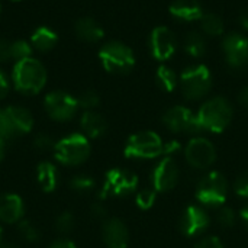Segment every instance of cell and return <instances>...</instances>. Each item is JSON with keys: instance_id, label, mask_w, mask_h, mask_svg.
<instances>
[{"instance_id": "cell-35", "label": "cell", "mask_w": 248, "mask_h": 248, "mask_svg": "<svg viewBox=\"0 0 248 248\" xmlns=\"http://www.w3.org/2000/svg\"><path fill=\"white\" fill-rule=\"evenodd\" d=\"M234 192L243 199H248V171L240 174L234 182Z\"/></svg>"}, {"instance_id": "cell-33", "label": "cell", "mask_w": 248, "mask_h": 248, "mask_svg": "<svg viewBox=\"0 0 248 248\" xmlns=\"http://www.w3.org/2000/svg\"><path fill=\"white\" fill-rule=\"evenodd\" d=\"M157 192L154 189H142L137 193L135 202L140 209H150L155 203Z\"/></svg>"}, {"instance_id": "cell-8", "label": "cell", "mask_w": 248, "mask_h": 248, "mask_svg": "<svg viewBox=\"0 0 248 248\" xmlns=\"http://www.w3.org/2000/svg\"><path fill=\"white\" fill-rule=\"evenodd\" d=\"M228 195V183L222 173L212 171L203 176L196 186V199L205 206H221Z\"/></svg>"}, {"instance_id": "cell-22", "label": "cell", "mask_w": 248, "mask_h": 248, "mask_svg": "<svg viewBox=\"0 0 248 248\" xmlns=\"http://www.w3.org/2000/svg\"><path fill=\"white\" fill-rule=\"evenodd\" d=\"M58 38H57V33L48 28V26H41L38 28L33 33H32V38H31V45L32 48L41 51V52H45V51H49L55 46Z\"/></svg>"}, {"instance_id": "cell-1", "label": "cell", "mask_w": 248, "mask_h": 248, "mask_svg": "<svg viewBox=\"0 0 248 248\" xmlns=\"http://www.w3.org/2000/svg\"><path fill=\"white\" fill-rule=\"evenodd\" d=\"M196 116L201 129L219 134L227 129L232 121V106L224 97H212L201 106Z\"/></svg>"}, {"instance_id": "cell-40", "label": "cell", "mask_w": 248, "mask_h": 248, "mask_svg": "<svg viewBox=\"0 0 248 248\" xmlns=\"http://www.w3.org/2000/svg\"><path fill=\"white\" fill-rule=\"evenodd\" d=\"M9 93V80L6 74L0 70V100L4 99Z\"/></svg>"}, {"instance_id": "cell-32", "label": "cell", "mask_w": 248, "mask_h": 248, "mask_svg": "<svg viewBox=\"0 0 248 248\" xmlns=\"http://www.w3.org/2000/svg\"><path fill=\"white\" fill-rule=\"evenodd\" d=\"M78 106L83 108L84 110H93L94 108L99 106L100 97L94 90H84L78 97H77Z\"/></svg>"}, {"instance_id": "cell-19", "label": "cell", "mask_w": 248, "mask_h": 248, "mask_svg": "<svg viewBox=\"0 0 248 248\" xmlns=\"http://www.w3.org/2000/svg\"><path fill=\"white\" fill-rule=\"evenodd\" d=\"M80 126H81L83 135L92 140L103 137L108 129L106 119L94 110H84L80 119Z\"/></svg>"}, {"instance_id": "cell-30", "label": "cell", "mask_w": 248, "mask_h": 248, "mask_svg": "<svg viewBox=\"0 0 248 248\" xmlns=\"http://www.w3.org/2000/svg\"><path fill=\"white\" fill-rule=\"evenodd\" d=\"M76 227V218L71 212H61L55 219V230L61 235H68Z\"/></svg>"}, {"instance_id": "cell-16", "label": "cell", "mask_w": 248, "mask_h": 248, "mask_svg": "<svg viewBox=\"0 0 248 248\" xmlns=\"http://www.w3.org/2000/svg\"><path fill=\"white\" fill-rule=\"evenodd\" d=\"M102 238L108 248H126L129 244V231L124 221L109 218L103 222Z\"/></svg>"}, {"instance_id": "cell-12", "label": "cell", "mask_w": 248, "mask_h": 248, "mask_svg": "<svg viewBox=\"0 0 248 248\" xmlns=\"http://www.w3.org/2000/svg\"><path fill=\"white\" fill-rule=\"evenodd\" d=\"M185 157L192 167L208 169L217 160V150L209 140L203 137H195L187 142L185 148Z\"/></svg>"}, {"instance_id": "cell-9", "label": "cell", "mask_w": 248, "mask_h": 248, "mask_svg": "<svg viewBox=\"0 0 248 248\" xmlns=\"http://www.w3.org/2000/svg\"><path fill=\"white\" fill-rule=\"evenodd\" d=\"M44 108L51 119L57 122H65L76 116L80 106L77 97L61 90H55L45 96Z\"/></svg>"}, {"instance_id": "cell-10", "label": "cell", "mask_w": 248, "mask_h": 248, "mask_svg": "<svg viewBox=\"0 0 248 248\" xmlns=\"http://www.w3.org/2000/svg\"><path fill=\"white\" fill-rule=\"evenodd\" d=\"M163 124L171 132L196 134L201 131V125L196 113L186 106H173L163 115Z\"/></svg>"}, {"instance_id": "cell-21", "label": "cell", "mask_w": 248, "mask_h": 248, "mask_svg": "<svg viewBox=\"0 0 248 248\" xmlns=\"http://www.w3.org/2000/svg\"><path fill=\"white\" fill-rule=\"evenodd\" d=\"M76 33L80 39L86 41V42H99L105 32H103V28L92 17H83V19H78L76 22Z\"/></svg>"}, {"instance_id": "cell-24", "label": "cell", "mask_w": 248, "mask_h": 248, "mask_svg": "<svg viewBox=\"0 0 248 248\" xmlns=\"http://www.w3.org/2000/svg\"><path fill=\"white\" fill-rule=\"evenodd\" d=\"M155 80H157V84L160 86V89H163L167 93H171L177 87V84H179L177 73L171 67H169V65H160L157 68Z\"/></svg>"}, {"instance_id": "cell-4", "label": "cell", "mask_w": 248, "mask_h": 248, "mask_svg": "<svg viewBox=\"0 0 248 248\" xmlns=\"http://www.w3.org/2000/svg\"><path fill=\"white\" fill-rule=\"evenodd\" d=\"M99 58L103 68L112 74H126L135 65L134 51L119 41L105 44L99 51Z\"/></svg>"}, {"instance_id": "cell-18", "label": "cell", "mask_w": 248, "mask_h": 248, "mask_svg": "<svg viewBox=\"0 0 248 248\" xmlns=\"http://www.w3.org/2000/svg\"><path fill=\"white\" fill-rule=\"evenodd\" d=\"M170 15L182 22H196L203 16V7L198 0H174L169 7Z\"/></svg>"}, {"instance_id": "cell-26", "label": "cell", "mask_w": 248, "mask_h": 248, "mask_svg": "<svg viewBox=\"0 0 248 248\" xmlns=\"http://www.w3.org/2000/svg\"><path fill=\"white\" fill-rule=\"evenodd\" d=\"M201 28L205 32V35L209 36H221L225 31L224 20L217 13H203L201 19Z\"/></svg>"}, {"instance_id": "cell-6", "label": "cell", "mask_w": 248, "mask_h": 248, "mask_svg": "<svg viewBox=\"0 0 248 248\" xmlns=\"http://www.w3.org/2000/svg\"><path fill=\"white\" fill-rule=\"evenodd\" d=\"M138 187V177L126 169H112L106 173L103 186L99 192V199L124 198L135 192Z\"/></svg>"}, {"instance_id": "cell-15", "label": "cell", "mask_w": 248, "mask_h": 248, "mask_svg": "<svg viewBox=\"0 0 248 248\" xmlns=\"http://www.w3.org/2000/svg\"><path fill=\"white\" fill-rule=\"evenodd\" d=\"M211 218L208 212L198 205H192L185 209V212L180 217L179 221V228L182 234L186 237H196L202 234L208 227H209Z\"/></svg>"}, {"instance_id": "cell-39", "label": "cell", "mask_w": 248, "mask_h": 248, "mask_svg": "<svg viewBox=\"0 0 248 248\" xmlns=\"http://www.w3.org/2000/svg\"><path fill=\"white\" fill-rule=\"evenodd\" d=\"M10 45H12V42H9V41L0 38V61H1V62L12 60V55H10Z\"/></svg>"}, {"instance_id": "cell-31", "label": "cell", "mask_w": 248, "mask_h": 248, "mask_svg": "<svg viewBox=\"0 0 248 248\" xmlns=\"http://www.w3.org/2000/svg\"><path fill=\"white\" fill-rule=\"evenodd\" d=\"M31 54H32V45L28 44L26 41H15V42H12L10 55H12V60H15L16 62L31 58Z\"/></svg>"}, {"instance_id": "cell-17", "label": "cell", "mask_w": 248, "mask_h": 248, "mask_svg": "<svg viewBox=\"0 0 248 248\" xmlns=\"http://www.w3.org/2000/svg\"><path fill=\"white\" fill-rule=\"evenodd\" d=\"M23 214H25V205L19 195L16 193L0 195V222L17 224L23 219Z\"/></svg>"}, {"instance_id": "cell-43", "label": "cell", "mask_w": 248, "mask_h": 248, "mask_svg": "<svg viewBox=\"0 0 248 248\" xmlns=\"http://www.w3.org/2000/svg\"><path fill=\"white\" fill-rule=\"evenodd\" d=\"M238 100H240V103H241L246 109H248V86L241 90V93H240V96H238Z\"/></svg>"}, {"instance_id": "cell-13", "label": "cell", "mask_w": 248, "mask_h": 248, "mask_svg": "<svg viewBox=\"0 0 248 248\" xmlns=\"http://www.w3.org/2000/svg\"><path fill=\"white\" fill-rule=\"evenodd\" d=\"M150 51L158 61L170 60L177 51V38L167 26H157L150 35Z\"/></svg>"}, {"instance_id": "cell-47", "label": "cell", "mask_w": 248, "mask_h": 248, "mask_svg": "<svg viewBox=\"0 0 248 248\" xmlns=\"http://www.w3.org/2000/svg\"><path fill=\"white\" fill-rule=\"evenodd\" d=\"M0 248H17L16 246H13V244H1Z\"/></svg>"}, {"instance_id": "cell-23", "label": "cell", "mask_w": 248, "mask_h": 248, "mask_svg": "<svg viewBox=\"0 0 248 248\" xmlns=\"http://www.w3.org/2000/svg\"><path fill=\"white\" fill-rule=\"evenodd\" d=\"M19 135H25L28 132H31L32 126H33V118L31 115V112L22 106H9L6 108Z\"/></svg>"}, {"instance_id": "cell-11", "label": "cell", "mask_w": 248, "mask_h": 248, "mask_svg": "<svg viewBox=\"0 0 248 248\" xmlns=\"http://www.w3.org/2000/svg\"><path fill=\"white\" fill-rule=\"evenodd\" d=\"M222 51L231 68L241 70L248 64V38L244 33H227L222 39Z\"/></svg>"}, {"instance_id": "cell-2", "label": "cell", "mask_w": 248, "mask_h": 248, "mask_svg": "<svg viewBox=\"0 0 248 248\" xmlns=\"http://www.w3.org/2000/svg\"><path fill=\"white\" fill-rule=\"evenodd\" d=\"M12 78L17 92L23 94H36L46 83V71L38 60L28 58L16 62Z\"/></svg>"}, {"instance_id": "cell-34", "label": "cell", "mask_w": 248, "mask_h": 248, "mask_svg": "<svg viewBox=\"0 0 248 248\" xmlns=\"http://www.w3.org/2000/svg\"><path fill=\"white\" fill-rule=\"evenodd\" d=\"M235 219H237L235 212L231 208H227V206H222L217 214V221L224 228H231L235 224Z\"/></svg>"}, {"instance_id": "cell-38", "label": "cell", "mask_w": 248, "mask_h": 248, "mask_svg": "<svg viewBox=\"0 0 248 248\" xmlns=\"http://www.w3.org/2000/svg\"><path fill=\"white\" fill-rule=\"evenodd\" d=\"M90 214L96 219H105L106 215H108V211H106V208H105V205L102 202H96V203H93L90 206Z\"/></svg>"}, {"instance_id": "cell-41", "label": "cell", "mask_w": 248, "mask_h": 248, "mask_svg": "<svg viewBox=\"0 0 248 248\" xmlns=\"http://www.w3.org/2000/svg\"><path fill=\"white\" fill-rule=\"evenodd\" d=\"M48 248H77V247H76V244H74L73 241H70V240H67V238H58V240L52 241Z\"/></svg>"}, {"instance_id": "cell-28", "label": "cell", "mask_w": 248, "mask_h": 248, "mask_svg": "<svg viewBox=\"0 0 248 248\" xmlns=\"http://www.w3.org/2000/svg\"><path fill=\"white\" fill-rule=\"evenodd\" d=\"M17 137H20V135L12 121L7 109L6 108L0 109V138L7 141V140H15Z\"/></svg>"}, {"instance_id": "cell-3", "label": "cell", "mask_w": 248, "mask_h": 248, "mask_svg": "<svg viewBox=\"0 0 248 248\" xmlns=\"http://www.w3.org/2000/svg\"><path fill=\"white\" fill-rule=\"evenodd\" d=\"M92 147L89 138L83 134H70L55 142L54 157L55 160L68 167H76L87 161Z\"/></svg>"}, {"instance_id": "cell-20", "label": "cell", "mask_w": 248, "mask_h": 248, "mask_svg": "<svg viewBox=\"0 0 248 248\" xmlns=\"http://www.w3.org/2000/svg\"><path fill=\"white\" fill-rule=\"evenodd\" d=\"M36 180L42 192L52 193L60 182V171L51 161H41L36 167Z\"/></svg>"}, {"instance_id": "cell-45", "label": "cell", "mask_w": 248, "mask_h": 248, "mask_svg": "<svg viewBox=\"0 0 248 248\" xmlns=\"http://www.w3.org/2000/svg\"><path fill=\"white\" fill-rule=\"evenodd\" d=\"M4 153H6V141L3 138H0V163L4 158Z\"/></svg>"}, {"instance_id": "cell-29", "label": "cell", "mask_w": 248, "mask_h": 248, "mask_svg": "<svg viewBox=\"0 0 248 248\" xmlns=\"http://www.w3.org/2000/svg\"><path fill=\"white\" fill-rule=\"evenodd\" d=\"M17 231L28 243H38L41 240V231L29 219H22L20 222H17Z\"/></svg>"}, {"instance_id": "cell-5", "label": "cell", "mask_w": 248, "mask_h": 248, "mask_svg": "<svg viewBox=\"0 0 248 248\" xmlns=\"http://www.w3.org/2000/svg\"><path fill=\"white\" fill-rule=\"evenodd\" d=\"M180 89L187 100H199L205 97L212 87V74L205 64L187 67L182 71Z\"/></svg>"}, {"instance_id": "cell-49", "label": "cell", "mask_w": 248, "mask_h": 248, "mask_svg": "<svg viewBox=\"0 0 248 248\" xmlns=\"http://www.w3.org/2000/svg\"><path fill=\"white\" fill-rule=\"evenodd\" d=\"M15 1H19V0H15Z\"/></svg>"}, {"instance_id": "cell-36", "label": "cell", "mask_w": 248, "mask_h": 248, "mask_svg": "<svg viewBox=\"0 0 248 248\" xmlns=\"http://www.w3.org/2000/svg\"><path fill=\"white\" fill-rule=\"evenodd\" d=\"M33 147L39 151H49V150H54L55 142L48 134H39L33 140Z\"/></svg>"}, {"instance_id": "cell-27", "label": "cell", "mask_w": 248, "mask_h": 248, "mask_svg": "<svg viewBox=\"0 0 248 248\" xmlns=\"http://www.w3.org/2000/svg\"><path fill=\"white\" fill-rule=\"evenodd\" d=\"M68 186L77 195H89L94 190L96 182L89 174H76L71 177Z\"/></svg>"}, {"instance_id": "cell-37", "label": "cell", "mask_w": 248, "mask_h": 248, "mask_svg": "<svg viewBox=\"0 0 248 248\" xmlns=\"http://www.w3.org/2000/svg\"><path fill=\"white\" fill-rule=\"evenodd\" d=\"M195 248H224L222 241L218 237H205L196 243Z\"/></svg>"}, {"instance_id": "cell-46", "label": "cell", "mask_w": 248, "mask_h": 248, "mask_svg": "<svg viewBox=\"0 0 248 248\" xmlns=\"http://www.w3.org/2000/svg\"><path fill=\"white\" fill-rule=\"evenodd\" d=\"M241 219H243V222L246 224V227H247L248 230V205L241 211Z\"/></svg>"}, {"instance_id": "cell-25", "label": "cell", "mask_w": 248, "mask_h": 248, "mask_svg": "<svg viewBox=\"0 0 248 248\" xmlns=\"http://www.w3.org/2000/svg\"><path fill=\"white\" fill-rule=\"evenodd\" d=\"M183 46H185V51L193 57V58H199L202 57L205 52H206V42H205V38L199 33V32H189L185 38V42H183Z\"/></svg>"}, {"instance_id": "cell-44", "label": "cell", "mask_w": 248, "mask_h": 248, "mask_svg": "<svg viewBox=\"0 0 248 248\" xmlns=\"http://www.w3.org/2000/svg\"><path fill=\"white\" fill-rule=\"evenodd\" d=\"M238 20H240V25H241L246 31H248V9L247 10H243V12L240 13Z\"/></svg>"}, {"instance_id": "cell-48", "label": "cell", "mask_w": 248, "mask_h": 248, "mask_svg": "<svg viewBox=\"0 0 248 248\" xmlns=\"http://www.w3.org/2000/svg\"><path fill=\"white\" fill-rule=\"evenodd\" d=\"M3 244V230H1V227H0V246Z\"/></svg>"}, {"instance_id": "cell-14", "label": "cell", "mask_w": 248, "mask_h": 248, "mask_svg": "<svg viewBox=\"0 0 248 248\" xmlns=\"http://www.w3.org/2000/svg\"><path fill=\"white\" fill-rule=\"evenodd\" d=\"M179 167L171 157L158 161L151 171V185L155 192H169L179 183Z\"/></svg>"}, {"instance_id": "cell-42", "label": "cell", "mask_w": 248, "mask_h": 248, "mask_svg": "<svg viewBox=\"0 0 248 248\" xmlns=\"http://www.w3.org/2000/svg\"><path fill=\"white\" fill-rule=\"evenodd\" d=\"M180 150V144L177 141H170V142H166L164 147H163V153L166 155H171L174 153H177Z\"/></svg>"}, {"instance_id": "cell-7", "label": "cell", "mask_w": 248, "mask_h": 248, "mask_svg": "<svg viewBox=\"0 0 248 248\" xmlns=\"http://www.w3.org/2000/svg\"><path fill=\"white\" fill-rule=\"evenodd\" d=\"M163 147H164V142L155 132L142 131L128 138L124 153H125V157L128 158L148 160V158H155L160 154H163Z\"/></svg>"}]
</instances>
